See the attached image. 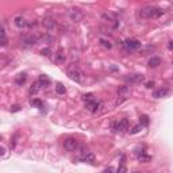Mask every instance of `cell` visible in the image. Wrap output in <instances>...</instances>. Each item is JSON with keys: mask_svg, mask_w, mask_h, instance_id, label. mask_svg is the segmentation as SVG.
I'll list each match as a JSON object with an SVG mask.
<instances>
[{"mask_svg": "<svg viewBox=\"0 0 173 173\" xmlns=\"http://www.w3.org/2000/svg\"><path fill=\"white\" fill-rule=\"evenodd\" d=\"M165 14V11L156 5H146L139 10V16L142 19H150V18H158Z\"/></svg>", "mask_w": 173, "mask_h": 173, "instance_id": "6da1fadb", "label": "cell"}, {"mask_svg": "<svg viewBox=\"0 0 173 173\" xmlns=\"http://www.w3.org/2000/svg\"><path fill=\"white\" fill-rule=\"evenodd\" d=\"M67 73H68L69 78L73 80V81H76V83H83L84 78H85V76H84V72L81 70L77 65H74V64H72L70 67H68Z\"/></svg>", "mask_w": 173, "mask_h": 173, "instance_id": "7a4b0ae2", "label": "cell"}, {"mask_svg": "<svg viewBox=\"0 0 173 173\" xmlns=\"http://www.w3.org/2000/svg\"><path fill=\"white\" fill-rule=\"evenodd\" d=\"M103 102H100V100H97V99H91V100H87L85 102V108L88 110L89 112H97V111H100V110L103 108Z\"/></svg>", "mask_w": 173, "mask_h": 173, "instance_id": "3957f363", "label": "cell"}, {"mask_svg": "<svg viewBox=\"0 0 173 173\" xmlns=\"http://www.w3.org/2000/svg\"><path fill=\"white\" fill-rule=\"evenodd\" d=\"M111 127L116 133H124L128 128V121L127 119H122V121H119V122H114V123L111 124Z\"/></svg>", "mask_w": 173, "mask_h": 173, "instance_id": "277c9868", "label": "cell"}, {"mask_svg": "<svg viewBox=\"0 0 173 173\" xmlns=\"http://www.w3.org/2000/svg\"><path fill=\"white\" fill-rule=\"evenodd\" d=\"M38 43V38L35 35H26L20 39V45L23 48H33Z\"/></svg>", "mask_w": 173, "mask_h": 173, "instance_id": "5b68a950", "label": "cell"}, {"mask_svg": "<svg viewBox=\"0 0 173 173\" xmlns=\"http://www.w3.org/2000/svg\"><path fill=\"white\" fill-rule=\"evenodd\" d=\"M64 147L68 150V152H76V150L78 149V141L76 139V138L69 137L64 141Z\"/></svg>", "mask_w": 173, "mask_h": 173, "instance_id": "8992f818", "label": "cell"}, {"mask_svg": "<svg viewBox=\"0 0 173 173\" xmlns=\"http://www.w3.org/2000/svg\"><path fill=\"white\" fill-rule=\"evenodd\" d=\"M68 15L72 22H80L84 18V14L80 8H70V10L68 11Z\"/></svg>", "mask_w": 173, "mask_h": 173, "instance_id": "52a82bcc", "label": "cell"}, {"mask_svg": "<svg viewBox=\"0 0 173 173\" xmlns=\"http://www.w3.org/2000/svg\"><path fill=\"white\" fill-rule=\"evenodd\" d=\"M124 80L130 84H138L141 81H143V76L141 73H130L124 77Z\"/></svg>", "mask_w": 173, "mask_h": 173, "instance_id": "ba28073f", "label": "cell"}, {"mask_svg": "<svg viewBox=\"0 0 173 173\" xmlns=\"http://www.w3.org/2000/svg\"><path fill=\"white\" fill-rule=\"evenodd\" d=\"M123 45L127 48L128 50H135V49H139L141 48V42L139 41H137V39H126L124 42H123Z\"/></svg>", "mask_w": 173, "mask_h": 173, "instance_id": "9c48e42d", "label": "cell"}, {"mask_svg": "<svg viewBox=\"0 0 173 173\" xmlns=\"http://www.w3.org/2000/svg\"><path fill=\"white\" fill-rule=\"evenodd\" d=\"M80 160H81V161H84V162H93V161H95V156H93L92 152L84 149L83 152H81Z\"/></svg>", "mask_w": 173, "mask_h": 173, "instance_id": "30bf717a", "label": "cell"}, {"mask_svg": "<svg viewBox=\"0 0 173 173\" xmlns=\"http://www.w3.org/2000/svg\"><path fill=\"white\" fill-rule=\"evenodd\" d=\"M102 18L104 19L107 23H110V24H112V27H118V20H116V18H115V15H112V14H108V12H106V14H103L102 15Z\"/></svg>", "mask_w": 173, "mask_h": 173, "instance_id": "8fae6325", "label": "cell"}, {"mask_svg": "<svg viewBox=\"0 0 173 173\" xmlns=\"http://www.w3.org/2000/svg\"><path fill=\"white\" fill-rule=\"evenodd\" d=\"M42 24H43V27L45 29H48V30H53L56 27V20L53 19L52 16H45L42 19Z\"/></svg>", "mask_w": 173, "mask_h": 173, "instance_id": "7c38bea8", "label": "cell"}, {"mask_svg": "<svg viewBox=\"0 0 173 173\" xmlns=\"http://www.w3.org/2000/svg\"><path fill=\"white\" fill-rule=\"evenodd\" d=\"M8 39H7V34H5V29L2 23H0V46H7Z\"/></svg>", "mask_w": 173, "mask_h": 173, "instance_id": "4fadbf2b", "label": "cell"}, {"mask_svg": "<svg viewBox=\"0 0 173 173\" xmlns=\"http://www.w3.org/2000/svg\"><path fill=\"white\" fill-rule=\"evenodd\" d=\"M14 24H15L16 27H19V29H22V27H26V26H27V20L24 19L23 16L18 15V16L14 18Z\"/></svg>", "mask_w": 173, "mask_h": 173, "instance_id": "5bb4252c", "label": "cell"}, {"mask_svg": "<svg viewBox=\"0 0 173 173\" xmlns=\"http://www.w3.org/2000/svg\"><path fill=\"white\" fill-rule=\"evenodd\" d=\"M118 95L122 96V97H124V99H127V97L130 96V87H127V85L119 87L118 88Z\"/></svg>", "mask_w": 173, "mask_h": 173, "instance_id": "9a60e30c", "label": "cell"}, {"mask_svg": "<svg viewBox=\"0 0 173 173\" xmlns=\"http://www.w3.org/2000/svg\"><path fill=\"white\" fill-rule=\"evenodd\" d=\"M54 59H56V62H57V64H64V62H65L67 57H65L62 49H58V52L56 53V56H54Z\"/></svg>", "mask_w": 173, "mask_h": 173, "instance_id": "2e32d148", "label": "cell"}, {"mask_svg": "<svg viewBox=\"0 0 173 173\" xmlns=\"http://www.w3.org/2000/svg\"><path fill=\"white\" fill-rule=\"evenodd\" d=\"M169 93V89H166V88H161V89H157L153 92V97H156V99H160V97H164L166 96Z\"/></svg>", "mask_w": 173, "mask_h": 173, "instance_id": "e0dca14e", "label": "cell"}, {"mask_svg": "<svg viewBox=\"0 0 173 173\" xmlns=\"http://www.w3.org/2000/svg\"><path fill=\"white\" fill-rule=\"evenodd\" d=\"M38 84L41 87H49L50 85V78L46 74H41L38 77Z\"/></svg>", "mask_w": 173, "mask_h": 173, "instance_id": "ac0fdd59", "label": "cell"}, {"mask_svg": "<svg viewBox=\"0 0 173 173\" xmlns=\"http://www.w3.org/2000/svg\"><path fill=\"white\" fill-rule=\"evenodd\" d=\"M147 65H149L150 68H157L161 65V58L160 57H152L149 59V62H147Z\"/></svg>", "mask_w": 173, "mask_h": 173, "instance_id": "d6986e66", "label": "cell"}, {"mask_svg": "<svg viewBox=\"0 0 173 173\" xmlns=\"http://www.w3.org/2000/svg\"><path fill=\"white\" fill-rule=\"evenodd\" d=\"M26 78H27L26 73H19L16 77H15V84H16V85H22V84L26 83Z\"/></svg>", "mask_w": 173, "mask_h": 173, "instance_id": "ffe728a7", "label": "cell"}, {"mask_svg": "<svg viewBox=\"0 0 173 173\" xmlns=\"http://www.w3.org/2000/svg\"><path fill=\"white\" fill-rule=\"evenodd\" d=\"M39 89H41V85L38 84V81H37V83H34L33 85H31V88H30V95H37Z\"/></svg>", "mask_w": 173, "mask_h": 173, "instance_id": "44dd1931", "label": "cell"}, {"mask_svg": "<svg viewBox=\"0 0 173 173\" xmlns=\"http://www.w3.org/2000/svg\"><path fill=\"white\" fill-rule=\"evenodd\" d=\"M37 38H38V41H43V42H46V43L54 42V38L50 35H41V37H37Z\"/></svg>", "mask_w": 173, "mask_h": 173, "instance_id": "7402d4cb", "label": "cell"}, {"mask_svg": "<svg viewBox=\"0 0 173 173\" xmlns=\"http://www.w3.org/2000/svg\"><path fill=\"white\" fill-rule=\"evenodd\" d=\"M56 92H57L58 95H65V92H67V89H65V87L62 85L61 83H58L57 85H56Z\"/></svg>", "mask_w": 173, "mask_h": 173, "instance_id": "603a6c76", "label": "cell"}, {"mask_svg": "<svg viewBox=\"0 0 173 173\" xmlns=\"http://www.w3.org/2000/svg\"><path fill=\"white\" fill-rule=\"evenodd\" d=\"M100 43H102V46H104L106 49H111L112 48V43L110 42V41L104 39V38H100Z\"/></svg>", "mask_w": 173, "mask_h": 173, "instance_id": "cb8c5ba5", "label": "cell"}, {"mask_svg": "<svg viewBox=\"0 0 173 173\" xmlns=\"http://www.w3.org/2000/svg\"><path fill=\"white\" fill-rule=\"evenodd\" d=\"M30 104H31V106H34V107H39V108H42V107H43V103L41 102V100H38V99L31 100Z\"/></svg>", "mask_w": 173, "mask_h": 173, "instance_id": "d4e9b609", "label": "cell"}, {"mask_svg": "<svg viewBox=\"0 0 173 173\" xmlns=\"http://www.w3.org/2000/svg\"><path fill=\"white\" fill-rule=\"evenodd\" d=\"M141 126H147V124H149V116H147V115H142V116H141Z\"/></svg>", "mask_w": 173, "mask_h": 173, "instance_id": "484cf974", "label": "cell"}, {"mask_svg": "<svg viewBox=\"0 0 173 173\" xmlns=\"http://www.w3.org/2000/svg\"><path fill=\"white\" fill-rule=\"evenodd\" d=\"M138 160H139L141 162H149L152 158H150V156H146V154H143V153H142L139 157H138Z\"/></svg>", "mask_w": 173, "mask_h": 173, "instance_id": "4316f807", "label": "cell"}, {"mask_svg": "<svg viewBox=\"0 0 173 173\" xmlns=\"http://www.w3.org/2000/svg\"><path fill=\"white\" fill-rule=\"evenodd\" d=\"M41 54L45 56V57H50V56H52V50H50L49 48H45V49L41 50Z\"/></svg>", "mask_w": 173, "mask_h": 173, "instance_id": "83f0119b", "label": "cell"}, {"mask_svg": "<svg viewBox=\"0 0 173 173\" xmlns=\"http://www.w3.org/2000/svg\"><path fill=\"white\" fill-rule=\"evenodd\" d=\"M124 97H122V96H118V99H116V102H115V106H121L122 104V103H123L124 102Z\"/></svg>", "mask_w": 173, "mask_h": 173, "instance_id": "f1b7e54d", "label": "cell"}, {"mask_svg": "<svg viewBox=\"0 0 173 173\" xmlns=\"http://www.w3.org/2000/svg\"><path fill=\"white\" fill-rule=\"evenodd\" d=\"M142 128V126L141 124H138V126H135V127L131 130V134H137V133H139V130Z\"/></svg>", "mask_w": 173, "mask_h": 173, "instance_id": "f546056e", "label": "cell"}, {"mask_svg": "<svg viewBox=\"0 0 173 173\" xmlns=\"http://www.w3.org/2000/svg\"><path fill=\"white\" fill-rule=\"evenodd\" d=\"M93 97H95V96H93L92 93H88V95H84V96H83V99L87 102V100H91V99H93Z\"/></svg>", "mask_w": 173, "mask_h": 173, "instance_id": "4dcf8cb0", "label": "cell"}, {"mask_svg": "<svg viewBox=\"0 0 173 173\" xmlns=\"http://www.w3.org/2000/svg\"><path fill=\"white\" fill-rule=\"evenodd\" d=\"M126 171H127V169H126V166L121 165V168L118 169V172H116V173H126Z\"/></svg>", "mask_w": 173, "mask_h": 173, "instance_id": "1f68e13d", "label": "cell"}, {"mask_svg": "<svg viewBox=\"0 0 173 173\" xmlns=\"http://www.w3.org/2000/svg\"><path fill=\"white\" fill-rule=\"evenodd\" d=\"M154 87V81H149V83H146V88H153Z\"/></svg>", "mask_w": 173, "mask_h": 173, "instance_id": "d6a6232c", "label": "cell"}, {"mask_svg": "<svg viewBox=\"0 0 173 173\" xmlns=\"http://www.w3.org/2000/svg\"><path fill=\"white\" fill-rule=\"evenodd\" d=\"M104 173H114V169H112V168H107L104 171Z\"/></svg>", "mask_w": 173, "mask_h": 173, "instance_id": "836d02e7", "label": "cell"}, {"mask_svg": "<svg viewBox=\"0 0 173 173\" xmlns=\"http://www.w3.org/2000/svg\"><path fill=\"white\" fill-rule=\"evenodd\" d=\"M5 154V149L4 147H0V156H4Z\"/></svg>", "mask_w": 173, "mask_h": 173, "instance_id": "e575fe53", "label": "cell"}, {"mask_svg": "<svg viewBox=\"0 0 173 173\" xmlns=\"http://www.w3.org/2000/svg\"><path fill=\"white\" fill-rule=\"evenodd\" d=\"M168 48H169V50H172V41H169L168 42Z\"/></svg>", "mask_w": 173, "mask_h": 173, "instance_id": "d590c367", "label": "cell"}, {"mask_svg": "<svg viewBox=\"0 0 173 173\" xmlns=\"http://www.w3.org/2000/svg\"><path fill=\"white\" fill-rule=\"evenodd\" d=\"M18 110H19V107H16V106L12 107V111H18Z\"/></svg>", "mask_w": 173, "mask_h": 173, "instance_id": "8d00e7d4", "label": "cell"}, {"mask_svg": "<svg viewBox=\"0 0 173 173\" xmlns=\"http://www.w3.org/2000/svg\"><path fill=\"white\" fill-rule=\"evenodd\" d=\"M133 173H142V172H133Z\"/></svg>", "mask_w": 173, "mask_h": 173, "instance_id": "74e56055", "label": "cell"}, {"mask_svg": "<svg viewBox=\"0 0 173 173\" xmlns=\"http://www.w3.org/2000/svg\"><path fill=\"white\" fill-rule=\"evenodd\" d=\"M0 139H2V137H0Z\"/></svg>", "mask_w": 173, "mask_h": 173, "instance_id": "f35d334b", "label": "cell"}]
</instances>
